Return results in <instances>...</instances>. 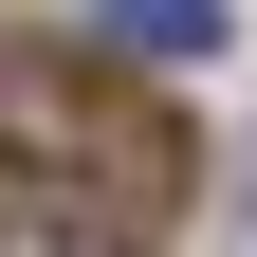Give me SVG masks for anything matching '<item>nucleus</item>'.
<instances>
[{
    "instance_id": "f257e3e1",
    "label": "nucleus",
    "mask_w": 257,
    "mask_h": 257,
    "mask_svg": "<svg viewBox=\"0 0 257 257\" xmlns=\"http://www.w3.org/2000/svg\"><path fill=\"white\" fill-rule=\"evenodd\" d=\"M0 166H19V202H37L55 239H166L202 147H184V128L147 110L110 55H74V37H19V55H0Z\"/></svg>"
},
{
    "instance_id": "f03ea898",
    "label": "nucleus",
    "mask_w": 257,
    "mask_h": 257,
    "mask_svg": "<svg viewBox=\"0 0 257 257\" xmlns=\"http://www.w3.org/2000/svg\"><path fill=\"white\" fill-rule=\"evenodd\" d=\"M220 0H74V55H220Z\"/></svg>"
}]
</instances>
